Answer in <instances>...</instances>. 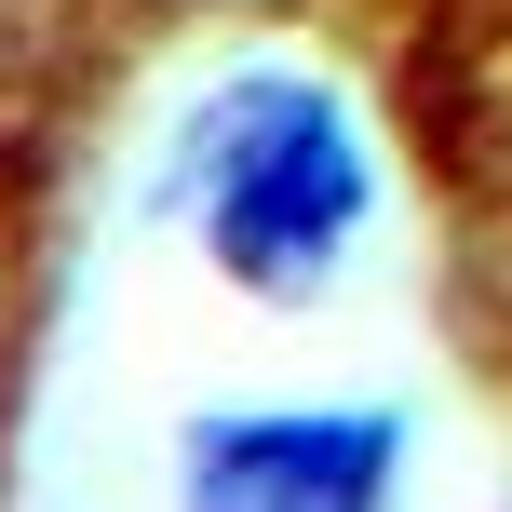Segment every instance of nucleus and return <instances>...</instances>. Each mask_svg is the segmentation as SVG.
<instances>
[{
	"label": "nucleus",
	"mask_w": 512,
	"mask_h": 512,
	"mask_svg": "<svg viewBox=\"0 0 512 512\" xmlns=\"http://www.w3.org/2000/svg\"><path fill=\"white\" fill-rule=\"evenodd\" d=\"M432 203L512 283V0H351Z\"/></svg>",
	"instance_id": "nucleus-1"
}]
</instances>
